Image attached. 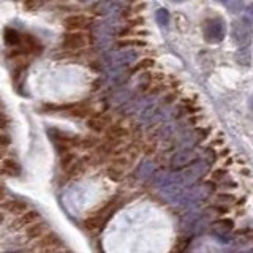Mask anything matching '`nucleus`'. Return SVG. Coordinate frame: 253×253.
Returning a JSON list of instances; mask_svg holds the SVG:
<instances>
[{
    "instance_id": "17",
    "label": "nucleus",
    "mask_w": 253,
    "mask_h": 253,
    "mask_svg": "<svg viewBox=\"0 0 253 253\" xmlns=\"http://www.w3.org/2000/svg\"><path fill=\"white\" fill-rule=\"evenodd\" d=\"M236 60H237V63H241L244 67L250 65V51L247 47H241V49L236 52Z\"/></svg>"
},
{
    "instance_id": "28",
    "label": "nucleus",
    "mask_w": 253,
    "mask_h": 253,
    "mask_svg": "<svg viewBox=\"0 0 253 253\" xmlns=\"http://www.w3.org/2000/svg\"><path fill=\"white\" fill-rule=\"evenodd\" d=\"M250 108H252V111H253V97H252V100H250Z\"/></svg>"
},
{
    "instance_id": "11",
    "label": "nucleus",
    "mask_w": 253,
    "mask_h": 253,
    "mask_svg": "<svg viewBox=\"0 0 253 253\" xmlns=\"http://www.w3.org/2000/svg\"><path fill=\"white\" fill-rule=\"evenodd\" d=\"M0 174L6 177H19L22 174V168L18 160L14 158H3L0 162Z\"/></svg>"
},
{
    "instance_id": "18",
    "label": "nucleus",
    "mask_w": 253,
    "mask_h": 253,
    "mask_svg": "<svg viewBox=\"0 0 253 253\" xmlns=\"http://www.w3.org/2000/svg\"><path fill=\"white\" fill-rule=\"evenodd\" d=\"M157 19H158V24H162V26H166L169 21V13L165 10V8H160V10L157 11Z\"/></svg>"
},
{
    "instance_id": "9",
    "label": "nucleus",
    "mask_w": 253,
    "mask_h": 253,
    "mask_svg": "<svg viewBox=\"0 0 253 253\" xmlns=\"http://www.w3.org/2000/svg\"><path fill=\"white\" fill-rule=\"evenodd\" d=\"M51 229V225L47 223L46 220H38L35 221V223H32L30 226H27L26 229H24V239H26V242H30V241H37L40 239L44 233H47Z\"/></svg>"
},
{
    "instance_id": "20",
    "label": "nucleus",
    "mask_w": 253,
    "mask_h": 253,
    "mask_svg": "<svg viewBox=\"0 0 253 253\" xmlns=\"http://www.w3.org/2000/svg\"><path fill=\"white\" fill-rule=\"evenodd\" d=\"M11 144V138L8 136L5 131H0V149L2 150H6Z\"/></svg>"
},
{
    "instance_id": "23",
    "label": "nucleus",
    "mask_w": 253,
    "mask_h": 253,
    "mask_svg": "<svg viewBox=\"0 0 253 253\" xmlns=\"http://www.w3.org/2000/svg\"><path fill=\"white\" fill-rule=\"evenodd\" d=\"M247 14H249V19H253V3L247 6Z\"/></svg>"
},
{
    "instance_id": "10",
    "label": "nucleus",
    "mask_w": 253,
    "mask_h": 253,
    "mask_svg": "<svg viewBox=\"0 0 253 253\" xmlns=\"http://www.w3.org/2000/svg\"><path fill=\"white\" fill-rule=\"evenodd\" d=\"M196 160V152L193 147H182L180 152H177L172 157L171 160V166L174 169H182L185 168L187 165L193 163Z\"/></svg>"
},
{
    "instance_id": "5",
    "label": "nucleus",
    "mask_w": 253,
    "mask_h": 253,
    "mask_svg": "<svg viewBox=\"0 0 253 253\" xmlns=\"http://www.w3.org/2000/svg\"><path fill=\"white\" fill-rule=\"evenodd\" d=\"M252 32H253V26H252V21L249 18H242V19H237L233 22L231 26V37L236 43L239 44H245L250 40L252 37Z\"/></svg>"
},
{
    "instance_id": "4",
    "label": "nucleus",
    "mask_w": 253,
    "mask_h": 253,
    "mask_svg": "<svg viewBox=\"0 0 253 253\" xmlns=\"http://www.w3.org/2000/svg\"><path fill=\"white\" fill-rule=\"evenodd\" d=\"M89 44V38L81 30H67L62 35V47L67 51H79Z\"/></svg>"
},
{
    "instance_id": "1",
    "label": "nucleus",
    "mask_w": 253,
    "mask_h": 253,
    "mask_svg": "<svg viewBox=\"0 0 253 253\" xmlns=\"http://www.w3.org/2000/svg\"><path fill=\"white\" fill-rule=\"evenodd\" d=\"M117 203H119L117 198H113V200H109L105 206H101L97 212L90 213V215L83 221V226L85 231H89V233L101 231V228L106 225V221L113 217V213L119 208Z\"/></svg>"
},
{
    "instance_id": "3",
    "label": "nucleus",
    "mask_w": 253,
    "mask_h": 253,
    "mask_svg": "<svg viewBox=\"0 0 253 253\" xmlns=\"http://www.w3.org/2000/svg\"><path fill=\"white\" fill-rule=\"evenodd\" d=\"M203 34L206 42L209 43H218L221 40L225 38L226 35V26H225V21L220 19V18H212L208 19L203 27Z\"/></svg>"
},
{
    "instance_id": "25",
    "label": "nucleus",
    "mask_w": 253,
    "mask_h": 253,
    "mask_svg": "<svg viewBox=\"0 0 253 253\" xmlns=\"http://www.w3.org/2000/svg\"><path fill=\"white\" fill-rule=\"evenodd\" d=\"M5 201V192H3V188H0V203H3Z\"/></svg>"
},
{
    "instance_id": "26",
    "label": "nucleus",
    "mask_w": 253,
    "mask_h": 253,
    "mask_svg": "<svg viewBox=\"0 0 253 253\" xmlns=\"http://www.w3.org/2000/svg\"><path fill=\"white\" fill-rule=\"evenodd\" d=\"M3 155H5V150H2V149H0V162L3 160Z\"/></svg>"
},
{
    "instance_id": "16",
    "label": "nucleus",
    "mask_w": 253,
    "mask_h": 253,
    "mask_svg": "<svg viewBox=\"0 0 253 253\" xmlns=\"http://www.w3.org/2000/svg\"><path fill=\"white\" fill-rule=\"evenodd\" d=\"M212 226H213V229H215V231L228 233V231H231V229L234 228V223H233L231 220L225 218V220H217V221H213Z\"/></svg>"
},
{
    "instance_id": "22",
    "label": "nucleus",
    "mask_w": 253,
    "mask_h": 253,
    "mask_svg": "<svg viewBox=\"0 0 253 253\" xmlns=\"http://www.w3.org/2000/svg\"><path fill=\"white\" fill-rule=\"evenodd\" d=\"M40 253H65L63 247H55V249H44V250H40Z\"/></svg>"
},
{
    "instance_id": "19",
    "label": "nucleus",
    "mask_w": 253,
    "mask_h": 253,
    "mask_svg": "<svg viewBox=\"0 0 253 253\" xmlns=\"http://www.w3.org/2000/svg\"><path fill=\"white\" fill-rule=\"evenodd\" d=\"M146 43L142 42V40H121V42H117V46L119 47H124V46H144Z\"/></svg>"
},
{
    "instance_id": "2",
    "label": "nucleus",
    "mask_w": 253,
    "mask_h": 253,
    "mask_svg": "<svg viewBox=\"0 0 253 253\" xmlns=\"http://www.w3.org/2000/svg\"><path fill=\"white\" fill-rule=\"evenodd\" d=\"M47 133H49V138L52 139V142H55V146H57L59 154H63V152H67V150H71L75 147H81V144H83V138L76 136V134H71L67 131L57 130V128L47 130Z\"/></svg>"
},
{
    "instance_id": "13",
    "label": "nucleus",
    "mask_w": 253,
    "mask_h": 253,
    "mask_svg": "<svg viewBox=\"0 0 253 253\" xmlns=\"http://www.w3.org/2000/svg\"><path fill=\"white\" fill-rule=\"evenodd\" d=\"M2 208L8 212L11 213V215H21L22 212H26L29 209V204L22 200H5L2 203Z\"/></svg>"
},
{
    "instance_id": "12",
    "label": "nucleus",
    "mask_w": 253,
    "mask_h": 253,
    "mask_svg": "<svg viewBox=\"0 0 253 253\" xmlns=\"http://www.w3.org/2000/svg\"><path fill=\"white\" fill-rule=\"evenodd\" d=\"M87 126L95 133H103L111 126V119L106 114H93L87 119Z\"/></svg>"
},
{
    "instance_id": "6",
    "label": "nucleus",
    "mask_w": 253,
    "mask_h": 253,
    "mask_svg": "<svg viewBox=\"0 0 253 253\" xmlns=\"http://www.w3.org/2000/svg\"><path fill=\"white\" fill-rule=\"evenodd\" d=\"M38 220H42V213L35 209H27L26 212H22L21 215H18L10 225H8V229H10L11 233H18L21 229H26L27 226H30L32 223H35Z\"/></svg>"
},
{
    "instance_id": "21",
    "label": "nucleus",
    "mask_w": 253,
    "mask_h": 253,
    "mask_svg": "<svg viewBox=\"0 0 253 253\" xmlns=\"http://www.w3.org/2000/svg\"><path fill=\"white\" fill-rule=\"evenodd\" d=\"M10 117H8L5 113H0V130H6L10 126Z\"/></svg>"
},
{
    "instance_id": "15",
    "label": "nucleus",
    "mask_w": 253,
    "mask_h": 253,
    "mask_svg": "<svg viewBox=\"0 0 253 253\" xmlns=\"http://www.w3.org/2000/svg\"><path fill=\"white\" fill-rule=\"evenodd\" d=\"M21 34L18 30H13V29H6L5 30V42L8 43V46H18L21 43Z\"/></svg>"
},
{
    "instance_id": "7",
    "label": "nucleus",
    "mask_w": 253,
    "mask_h": 253,
    "mask_svg": "<svg viewBox=\"0 0 253 253\" xmlns=\"http://www.w3.org/2000/svg\"><path fill=\"white\" fill-rule=\"evenodd\" d=\"M92 26V19L85 14H70L63 19V27L67 30H87Z\"/></svg>"
},
{
    "instance_id": "24",
    "label": "nucleus",
    "mask_w": 253,
    "mask_h": 253,
    "mask_svg": "<svg viewBox=\"0 0 253 253\" xmlns=\"http://www.w3.org/2000/svg\"><path fill=\"white\" fill-rule=\"evenodd\" d=\"M29 250L26 249H16V250H11V252H6V253H27Z\"/></svg>"
},
{
    "instance_id": "30",
    "label": "nucleus",
    "mask_w": 253,
    "mask_h": 253,
    "mask_svg": "<svg viewBox=\"0 0 253 253\" xmlns=\"http://www.w3.org/2000/svg\"><path fill=\"white\" fill-rule=\"evenodd\" d=\"M174 2H184V0H174Z\"/></svg>"
},
{
    "instance_id": "27",
    "label": "nucleus",
    "mask_w": 253,
    "mask_h": 253,
    "mask_svg": "<svg viewBox=\"0 0 253 253\" xmlns=\"http://www.w3.org/2000/svg\"><path fill=\"white\" fill-rule=\"evenodd\" d=\"M217 2H220V3H228L229 0H217Z\"/></svg>"
},
{
    "instance_id": "29",
    "label": "nucleus",
    "mask_w": 253,
    "mask_h": 253,
    "mask_svg": "<svg viewBox=\"0 0 253 253\" xmlns=\"http://www.w3.org/2000/svg\"><path fill=\"white\" fill-rule=\"evenodd\" d=\"M242 253H253V250H250V252H242Z\"/></svg>"
},
{
    "instance_id": "8",
    "label": "nucleus",
    "mask_w": 253,
    "mask_h": 253,
    "mask_svg": "<svg viewBox=\"0 0 253 253\" xmlns=\"http://www.w3.org/2000/svg\"><path fill=\"white\" fill-rule=\"evenodd\" d=\"M55 247H63V239L60 237L59 233L49 229L47 233H44L40 239L35 241V249L44 250V249H55Z\"/></svg>"
},
{
    "instance_id": "14",
    "label": "nucleus",
    "mask_w": 253,
    "mask_h": 253,
    "mask_svg": "<svg viewBox=\"0 0 253 253\" xmlns=\"http://www.w3.org/2000/svg\"><path fill=\"white\" fill-rule=\"evenodd\" d=\"M76 160H78V158H76V154H75V152H71V150H67V152L60 154V168H62L63 171H67Z\"/></svg>"
}]
</instances>
